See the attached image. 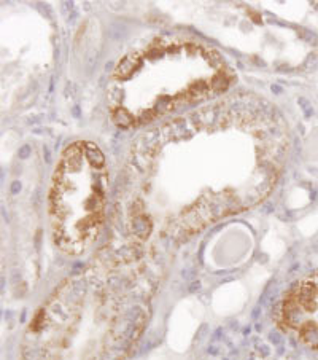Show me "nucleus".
Listing matches in <instances>:
<instances>
[{
    "instance_id": "nucleus-1",
    "label": "nucleus",
    "mask_w": 318,
    "mask_h": 360,
    "mask_svg": "<svg viewBox=\"0 0 318 360\" xmlns=\"http://www.w3.org/2000/svg\"><path fill=\"white\" fill-rule=\"evenodd\" d=\"M280 110L255 93L226 94L155 124L134 139L123 191L131 211L159 199L178 201L164 233L192 234L263 201L277 183L290 152Z\"/></svg>"
},
{
    "instance_id": "nucleus-2",
    "label": "nucleus",
    "mask_w": 318,
    "mask_h": 360,
    "mask_svg": "<svg viewBox=\"0 0 318 360\" xmlns=\"http://www.w3.org/2000/svg\"><path fill=\"white\" fill-rule=\"evenodd\" d=\"M136 246L67 279L35 316L22 360H57L86 348L96 360H123L144 332L152 281Z\"/></svg>"
},
{
    "instance_id": "nucleus-3",
    "label": "nucleus",
    "mask_w": 318,
    "mask_h": 360,
    "mask_svg": "<svg viewBox=\"0 0 318 360\" xmlns=\"http://www.w3.org/2000/svg\"><path fill=\"white\" fill-rule=\"evenodd\" d=\"M236 72L207 41L165 33L132 48L116 62L107 86L112 121L140 128L229 91Z\"/></svg>"
},
{
    "instance_id": "nucleus-4",
    "label": "nucleus",
    "mask_w": 318,
    "mask_h": 360,
    "mask_svg": "<svg viewBox=\"0 0 318 360\" xmlns=\"http://www.w3.org/2000/svg\"><path fill=\"white\" fill-rule=\"evenodd\" d=\"M108 191V167L94 142L65 147L51 180L49 219L56 246L80 254L93 244L102 227Z\"/></svg>"
}]
</instances>
